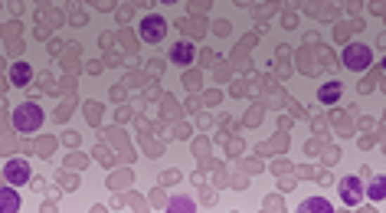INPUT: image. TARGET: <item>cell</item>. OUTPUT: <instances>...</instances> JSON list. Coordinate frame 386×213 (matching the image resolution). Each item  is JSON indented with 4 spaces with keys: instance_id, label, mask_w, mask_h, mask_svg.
<instances>
[{
    "instance_id": "30bf717a",
    "label": "cell",
    "mask_w": 386,
    "mask_h": 213,
    "mask_svg": "<svg viewBox=\"0 0 386 213\" xmlns=\"http://www.w3.org/2000/svg\"><path fill=\"white\" fill-rule=\"evenodd\" d=\"M167 213H197V204H193V197H170Z\"/></svg>"
},
{
    "instance_id": "7c38bea8",
    "label": "cell",
    "mask_w": 386,
    "mask_h": 213,
    "mask_svg": "<svg viewBox=\"0 0 386 213\" xmlns=\"http://www.w3.org/2000/svg\"><path fill=\"white\" fill-rule=\"evenodd\" d=\"M364 197H370V200H383L386 197V177H373L370 187H364Z\"/></svg>"
},
{
    "instance_id": "277c9868",
    "label": "cell",
    "mask_w": 386,
    "mask_h": 213,
    "mask_svg": "<svg viewBox=\"0 0 386 213\" xmlns=\"http://www.w3.org/2000/svg\"><path fill=\"white\" fill-rule=\"evenodd\" d=\"M141 39L144 43H160V39L167 37V20L157 17V13H148V17L141 20Z\"/></svg>"
},
{
    "instance_id": "3957f363",
    "label": "cell",
    "mask_w": 386,
    "mask_h": 213,
    "mask_svg": "<svg viewBox=\"0 0 386 213\" xmlns=\"http://www.w3.org/2000/svg\"><path fill=\"white\" fill-rule=\"evenodd\" d=\"M30 177H33V171H30V164L23 157H13V161L4 164V181H7L10 187H27Z\"/></svg>"
},
{
    "instance_id": "5b68a950",
    "label": "cell",
    "mask_w": 386,
    "mask_h": 213,
    "mask_svg": "<svg viewBox=\"0 0 386 213\" xmlns=\"http://www.w3.org/2000/svg\"><path fill=\"white\" fill-rule=\"evenodd\" d=\"M340 200L347 207H357V204H364V181L360 177H344L340 181Z\"/></svg>"
},
{
    "instance_id": "9c48e42d",
    "label": "cell",
    "mask_w": 386,
    "mask_h": 213,
    "mask_svg": "<svg viewBox=\"0 0 386 213\" xmlns=\"http://www.w3.org/2000/svg\"><path fill=\"white\" fill-rule=\"evenodd\" d=\"M30 79H33V66H30V63H13V66H10V82H13V86H27Z\"/></svg>"
},
{
    "instance_id": "6da1fadb",
    "label": "cell",
    "mask_w": 386,
    "mask_h": 213,
    "mask_svg": "<svg viewBox=\"0 0 386 213\" xmlns=\"http://www.w3.org/2000/svg\"><path fill=\"white\" fill-rule=\"evenodd\" d=\"M13 128L20 135H33L43 128V108L37 102H23V105L13 108Z\"/></svg>"
},
{
    "instance_id": "52a82bcc",
    "label": "cell",
    "mask_w": 386,
    "mask_h": 213,
    "mask_svg": "<svg viewBox=\"0 0 386 213\" xmlns=\"http://www.w3.org/2000/svg\"><path fill=\"white\" fill-rule=\"evenodd\" d=\"M193 56H197V49H193V43H187V39H180L177 46L170 49V59H174L177 66H190Z\"/></svg>"
},
{
    "instance_id": "ba28073f",
    "label": "cell",
    "mask_w": 386,
    "mask_h": 213,
    "mask_svg": "<svg viewBox=\"0 0 386 213\" xmlns=\"http://www.w3.org/2000/svg\"><path fill=\"white\" fill-rule=\"evenodd\" d=\"M0 213H20V194L13 187H0Z\"/></svg>"
},
{
    "instance_id": "8fae6325",
    "label": "cell",
    "mask_w": 386,
    "mask_h": 213,
    "mask_svg": "<svg viewBox=\"0 0 386 213\" xmlns=\"http://www.w3.org/2000/svg\"><path fill=\"white\" fill-rule=\"evenodd\" d=\"M318 98L324 102V105H334L340 98V82H324V86L318 89Z\"/></svg>"
},
{
    "instance_id": "8992f818",
    "label": "cell",
    "mask_w": 386,
    "mask_h": 213,
    "mask_svg": "<svg viewBox=\"0 0 386 213\" xmlns=\"http://www.w3.org/2000/svg\"><path fill=\"white\" fill-rule=\"evenodd\" d=\"M295 213H334V204H330L328 197H308V200L298 204Z\"/></svg>"
},
{
    "instance_id": "7a4b0ae2",
    "label": "cell",
    "mask_w": 386,
    "mask_h": 213,
    "mask_svg": "<svg viewBox=\"0 0 386 213\" xmlns=\"http://www.w3.org/2000/svg\"><path fill=\"white\" fill-rule=\"evenodd\" d=\"M344 66L350 72H364V69L373 66V49L367 43H347L344 46Z\"/></svg>"
}]
</instances>
